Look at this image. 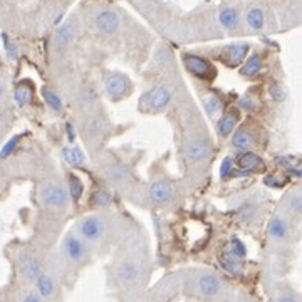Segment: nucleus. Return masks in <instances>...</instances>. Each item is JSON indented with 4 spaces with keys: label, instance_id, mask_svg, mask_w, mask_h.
I'll list each match as a JSON object with an SVG mask.
<instances>
[{
    "label": "nucleus",
    "instance_id": "obj_1",
    "mask_svg": "<svg viewBox=\"0 0 302 302\" xmlns=\"http://www.w3.org/2000/svg\"><path fill=\"white\" fill-rule=\"evenodd\" d=\"M114 285L123 290L138 289L146 279V263L140 252L124 253L114 263Z\"/></svg>",
    "mask_w": 302,
    "mask_h": 302
},
{
    "label": "nucleus",
    "instance_id": "obj_2",
    "mask_svg": "<svg viewBox=\"0 0 302 302\" xmlns=\"http://www.w3.org/2000/svg\"><path fill=\"white\" fill-rule=\"evenodd\" d=\"M225 282L210 270H193L185 279V289L188 294L200 299H218L225 292Z\"/></svg>",
    "mask_w": 302,
    "mask_h": 302
},
{
    "label": "nucleus",
    "instance_id": "obj_3",
    "mask_svg": "<svg viewBox=\"0 0 302 302\" xmlns=\"http://www.w3.org/2000/svg\"><path fill=\"white\" fill-rule=\"evenodd\" d=\"M76 233L79 235L89 247L103 245L106 243L109 233H111V223L106 215L93 213L86 215L78 222Z\"/></svg>",
    "mask_w": 302,
    "mask_h": 302
},
{
    "label": "nucleus",
    "instance_id": "obj_4",
    "mask_svg": "<svg viewBox=\"0 0 302 302\" xmlns=\"http://www.w3.org/2000/svg\"><path fill=\"white\" fill-rule=\"evenodd\" d=\"M61 252H62V258L66 260V263H69L71 267H76V268L84 267L91 258V247L74 232V230L69 233H66V237L62 238Z\"/></svg>",
    "mask_w": 302,
    "mask_h": 302
},
{
    "label": "nucleus",
    "instance_id": "obj_5",
    "mask_svg": "<svg viewBox=\"0 0 302 302\" xmlns=\"http://www.w3.org/2000/svg\"><path fill=\"white\" fill-rule=\"evenodd\" d=\"M109 129H111V124H109L108 118L104 116V114H98V113L88 114L86 118H83V121L79 124L81 136H83L84 143L89 148L99 146L101 141L106 140Z\"/></svg>",
    "mask_w": 302,
    "mask_h": 302
},
{
    "label": "nucleus",
    "instance_id": "obj_6",
    "mask_svg": "<svg viewBox=\"0 0 302 302\" xmlns=\"http://www.w3.org/2000/svg\"><path fill=\"white\" fill-rule=\"evenodd\" d=\"M16 267L24 284L34 285L37 275L44 270V262L34 248L21 247L16 253Z\"/></svg>",
    "mask_w": 302,
    "mask_h": 302
},
{
    "label": "nucleus",
    "instance_id": "obj_7",
    "mask_svg": "<svg viewBox=\"0 0 302 302\" xmlns=\"http://www.w3.org/2000/svg\"><path fill=\"white\" fill-rule=\"evenodd\" d=\"M171 101H173V91L168 86H156V88H151L141 96L138 108H140V111L148 114L163 113L165 109L170 108Z\"/></svg>",
    "mask_w": 302,
    "mask_h": 302
},
{
    "label": "nucleus",
    "instance_id": "obj_8",
    "mask_svg": "<svg viewBox=\"0 0 302 302\" xmlns=\"http://www.w3.org/2000/svg\"><path fill=\"white\" fill-rule=\"evenodd\" d=\"M39 200L46 208L64 212L69 205V193H67L66 186L59 181H47L41 186Z\"/></svg>",
    "mask_w": 302,
    "mask_h": 302
},
{
    "label": "nucleus",
    "instance_id": "obj_9",
    "mask_svg": "<svg viewBox=\"0 0 302 302\" xmlns=\"http://www.w3.org/2000/svg\"><path fill=\"white\" fill-rule=\"evenodd\" d=\"M101 173L104 175L109 183L116 188H126V186L131 185L133 175L129 171V168L124 165L123 161L116 160V158H106V160L101 161L99 165Z\"/></svg>",
    "mask_w": 302,
    "mask_h": 302
},
{
    "label": "nucleus",
    "instance_id": "obj_10",
    "mask_svg": "<svg viewBox=\"0 0 302 302\" xmlns=\"http://www.w3.org/2000/svg\"><path fill=\"white\" fill-rule=\"evenodd\" d=\"M104 89L111 101H121L128 98L133 91L131 79L123 73H108L104 76Z\"/></svg>",
    "mask_w": 302,
    "mask_h": 302
},
{
    "label": "nucleus",
    "instance_id": "obj_11",
    "mask_svg": "<svg viewBox=\"0 0 302 302\" xmlns=\"http://www.w3.org/2000/svg\"><path fill=\"white\" fill-rule=\"evenodd\" d=\"M295 228L292 220L284 215H274L267 223V238L272 243H285L289 242L294 235Z\"/></svg>",
    "mask_w": 302,
    "mask_h": 302
},
{
    "label": "nucleus",
    "instance_id": "obj_12",
    "mask_svg": "<svg viewBox=\"0 0 302 302\" xmlns=\"http://www.w3.org/2000/svg\"><path fill=\"white\" fill-rule=\"evenodd\" d=\"M59 277L54 274V270L44 267V270L34 282V290L44 299V302H52L59 294Z\"/></svg>",
    "mask_w": 302,
    "mask_h": 302
},
{
    "label": "nucleus",
    "instance_id": "obj_13",
    "mask_svg": "<svg viewBox=\"0 0 302 302\" xmlns=\"http://www.w3.org/2000/svg\"><path fill=\"white\" fill-rule=\"evenodd\" d=\"M183 64L190 74H193L195 78L203 79V81H212L217 76V71L212 66V62L201 56L195 54H185L183 56Z\"/></svg>",
    "mask_w": 302,
    "mask_h": 302
},
{
    "label": "nucleus",
    "instance_id": "obj_14",
    "mask_svg": "<svg viewBox=\"0 0 302 302\" xmlns=\"http://www.w3.org/2000/svg\"><path fill=\"white\" fill-rule=\"evenodd\" d=\"M148 201L155 207H166V205L171 203L175 196V188L170 181L166 180H158L153 181L150 185V188L146 190Z\"/></svg>",
    "mask_w": 302,
    "mask_h": 302
},
{
    "label": "nucleus",
    "instance_id": "obj_15",
    "mask_svg": "<svg viewBox=\"0 0 302 302\" xmlns=\"http://www.w3.org/2000/svg\"><path fill=\"white\" fill-rule=\"evenodd\" d=\"M183 153L191 163H201L210 156L212 145H210V141L205 140L203 136L190 138V140L185 143Z\"/></svg>",
    "mask_w": 302,
    "mask_h": 302
},
{
    "label": "nucleus",
    "instance_id": "obj_16",
    "mask_svg": "<svg viewBox=\"0 0 302 302\" xmlns=\"http://www.w3.org/2000/svg\"><path fill=\"white\" fill-rule=\"evenodd\" d=\"M235 160V166L238 170L245 171V173H260V171L265 170V161L262 160L257 153L253 151H238L237 158Z\"/></svg>",
    "mask_w": 302,
    "mask_h": 302
},
{
    "label": "nucleus",
    "instance_id": "obj_17",
    "mask_svg": "<svg viewBox=\"0 0 302 302\" xmlns=\"http://www.w3.org/2000/svg\"><path fill=\"white\" fill-rule=\"evenodd\" d=\"M282 205V212H284V217L289 220H299L302 213V193L300 188H294L289 191L280 201Z\"/></svg>",
    "mask_w": 302,
    "mask_h": 302
},
{
    "label": "nucleus",
    "instance_id": "obj_18",
    "mask_svg": "<svg viewBox=\"0 0 302 302\" xmlns=\"http://www.w3.org/2000/svg\"><path fill=\"white\" fill-rule=\"evenodd\" d=\"M243 260H245V258L240 257L238 253H235L227 243L222 252V257H220V265H222L223 270L228 272V274L240 275L243 270Z\"/></svg>",
    "mask_w": 302,
    "mask_h": 302
},
{
    "label": "nucleus",
    "instance_id": "obj_19",
    "mask_svg": "<svg viewBox=\"0 0 302 302\" xmlns=\"http://www.w3.org/2000/svg\"><path fill=\"white\" fill-rule=\"evenodd\" d=\"M238 119H240V109L232 108L228 109L227 113L222 114L220 119L217 121V134L220 138H228L230 134L235 131V126H237Z\"/></svg>",
    "mask_w": 302,
    "mask_h": 302
},
{
    "label": "nucleus",
    "instance_id": "obj_20",
    "mask_svg": "<svg viewBox=\"0 0 302 302\" xmlns=\"http://www.w3.org/2000/svg\"><path fill=\"white\" fill-rule=\"evenodd\" d=\"M94 24L101 34H114L119 27V17L113 11H103L96 16Z\"/></svg>",
    "mask_w": 302,
    "mask_h": 302
},
{
    "label": "nucleus",
    "instance_id": "obj_21",
    "mask_svg": "<svg viewBox=\"0 0 302 302\" xmlns=\"http://www.w3.org/2000/svg\"><path fill=\"white\" fill-rule=\"evenodd\" d=\"M34 96H36V91H34V86L31 81H21L16 88H14V101L21 109L31 106Z\"/></svg>",
    "mask_w": 302,
    "mask_h": 302
},
{
    "label": "nucleus",
    "instance_id": "obj_22",
    "mask_svg": "<svg viewBox=\"0 0 302 302\" xmlns=\"http://www.w3.org/2000/svg\"><path fill=\"white\" fill-rule=\"evenodd\" d=\"M230 143H232V148H235V150L238 151H252L257 145V138L252 131L242 128L235 131Z\"/></svg>",
    "mask_w": 302,
    "mask_h": 302
},
{
    "label": "nucleus",
    "instance_id": "obj_23",
    "mask_svg": "<svg viewBox=\"0 0 302 302\" xmlns=\"http://www.w3.org/2000/svg\"><path fill=\"white\" fill-rule=\"evenodd\" d=\"M248 49H250V46L245 44V42H238V44H232L225 47V61H227L230 66H238L240 62L245 61Z\"/></svg>",
    "mask_w": 302,
    "mask_h": 302
},
{
    "label": "nucleus",
    "instance_id": "obj_24",
    "mask_svg": "<svg viewBox=\"0 0 302 302\" xmlns=\"http://www.w3.org/2000/svg\"><path fill=\"white\" fill-rule=\"evenodd\" d=\"M62 156H64L67 165H71L73 168H81V166H84V163H86L84 151L76 145H69V146L62 148Z\"/></svg>",
    "mask_w": 302,
    "mask_h": 302
},
{
    "label": "nucleus",
    "instance_id": "obj_25",
    "mask_svg": "<svg viewBox=\"0 0 302 302\" xmlns=\"http://www.w3.org/2000/svg\"><path fill=\"white\" fill-rule=\"evenodd\" d=\"M67 193H69V198L74 201V203H79V200L83 198L84 195V183L83 180L79 178L76 173H67Z\"/></svg>",
    "mask_w": 302,
    "mask_h": 302
},
{
    "label": "nucleus",
    "instance_id": "obj_26",
    "mask_svg": "<svg viewBox=\"0 0 302 302\" xmlns=\"http://www.w3.org/2000/svg\"><path fill=\"white\" fill-rule=\"evenodd\" d=\"M42 98H44V103L47 104V108L54 114L64 113V101H62V98L56 91H52L51 88H44L42 89Z\"/></svg>",
    "mask_w": 302,
    "mask_h": 302
},
{
    "label": "nucleus",
    "instance_id": "obj_27",
    "mask_svg": "<svg viewBox=\"0 0 302 302\" xmlns=\"http://www.w3.org/2000/svg\"><path fill=\"white\" fill-rule=\"evenodd\" d=\"M201 104H203V109L205 113L208 114V118H215L217 114L222 113V108H223L222 99H220L217 94H212V93L201 96Z\"/></svg>",
    "mask_w": 302,
    "mask_h": 302
},
{
    "label": "nucleus",
    "instance_id": "obj_28",
    "mask_svg": "<svg viewBox=\"0 0 302 302\" xmlns=\"http://www.w3.org/2000/svg\"><path fill=\"white\" fill-rule=\"evenodd\" d=\"M262 69V57L260 54H252L248 59L243 62L242 69H240V74L243 78H255V76L260 73Z\"/></svg>",
    "mask_w": 302,
    "mask_h": 302
},
{
    "label": "nucleus",
    "instance_id": "obj_29",
    "mask_svg": "<svg viewBox=\"0 0 302 302\" xmlns=\"http://www.w3.org/2000/svg\"><path fill=\"white\" fill-rule=\"evenodd\" d=\"M74 37H76V26L71 21L62 24V26L57 29V32H56V42H57V44H61V46L71 44V42L74 41Z\"/></svg>",
    "mask_w": 302,
    "mask_h": 302
},
{
    "label": "nucleus",
    "instance_id": "obj_30",
    "mask_svg": "<svg viewBox=\"0 0 302 302\" xmlns=\"http://www.w3.org/2000/svg\"><path fill=\"white\" fill-rule=\"evenodd\" d=\"M218 21L225 29L233 31V29L238 26V12H237V9L225 7L223 11H220V14H218Z\"/></svg>",
    "mask_w": 302,
    "mask_h": 302
},
{
    "label": "nucleus",
    "instance_id": "obj_31",
    "mask_svg": "<svg viewBox=\"0 0 302 302\" xmlns=\"http://www.w3.org/2000/svg\"><path fill=\"white\" fill-rule=\"evenodd\" d=\"M91 205L99 208H108L113 205V196L106 188H96L91 196Z\"/></svg>",
    "mask_w": 302,
    "mask_h": 302
},
{
    "label": "nucleus",
    "instance_id": "obj_32",
    "mask_svg": "<svg viewBox=\"0 0 302 302\" xmlns=\"http://www.w3.org/2000/svg\"><path fill=\"white\" fill-rule=\"evenodd\" d=\"M22 141V136L21 134H16V136H12L11 140H9L6 145L2 146V150H0V160H7L9 156H12L14 153L17 151L19 145H21Z\"/></svg>",
    "mask_w": 302,
    "mask_h": 302
},
{
    "label": "nucleus",
    "instance_id": "obj_33",
    "mask_svg": "<svg viewBox=\"0 0 302 302\" xmlns=\"http://www.w3.org/2000/svg\"><path fill=\"white\" fill-rule=\"evenodd\" d=\"M247 24L253 31H260L263 27V12L258 7H253L247 12Z\"/></svg>",
    "mask_w": 302,
    "mask_h": 302
},
{
    "label": "nucleus",
    "instance_id": "obj_34",
    "mask_svg": "<svg viewBox=\"0 0 302 302\" xmlns=\"http://www.w3.org/2000/svg\"><path fill=\"white\" fill-rule=\"evenodd\" d=\"M79 101L81 104H84V106H93V104L98 101V93H96V89L93 86H84L83 89L79 91Z\"/></svg>",
    "mask_w": 302,
    "mask_h": 302
},
{
    "label": "nucleus",
    "instance_id": "obj_35",
    "mask_svg": "<svg viewBox=\"0 0 302 302\" xmlns=\"http://www.w3.org/2000/svg\"><path fill=\"white\" fill-rule=\"evenodd\" d=\"M272 302H300V300H299V294H297L295 290H292L290 287H282V289L277 290Z\"/></svg>",
    "mask_w": 302,
    "mask_h": 302
},
{
    "label": "nucleus",
    "instance_id": "obj_36",
    "mask_svg": "<svg viewBox=\"0 0 302 302\" xmlns=\"http://www.w3.org/2000/svg\"><path fill=\"white\" fill-rule=\"evenodd\" d=\"M240 218L243 222H255L258 218V208L255 203H243V207L240 208Z\"/></svg>",
    "mask_w": 302,
    "mask_h": 302
},
{
    "label": "nucleus",
    "instance_id": "obj_37",
    "mask_svg": "<svg viewBox=\"0 0 302 302\" xmlns=\"http://www.w3.org/2000/svg\"><path fill=\"white\" fill-rule=\"evenodd\" d=\"M235 160L232 156L223 158L222 165H220V178L222 180H232V173L235 171Z\"/></svg>",
    "mask_w": 302,
    "mask_h": 302
},
{
    "label": "nucleus",
    "instance_id": "obj_38",
    "mask_svg": "<svg viewBox=\"0 0 302 302\" xmlns=\"http://www.w3.org/2000/svg\"><path fill=\"white\" fill-rule=\"evenodd\" d=\"M268 96H270V99L274 101V103H282V101H285L287 98V91L280 83H274L268 88Z\"/></svg>",
    "mask_w": 302,
    "mask_h": 302
},
{
    "label": "nucleus",
    "instance_id": "obj_39",
    "mask_svg": "<svg viewBox=\"0 0 302 302\" xmlns=\"http://www.w3.org/2000/svg\"><path fill=\"white\" fill-rule=\"evenodd\" d=\"M2 41H4V47H6V54L11 61H17L19 57V51H17V46L9 39L7 34H2Z\"/></svg>",
    "mask_w": 302,
    "mask_h": 302
},
{
    "label": "nucleus",
    "instance_id": "obj_40",
    "mask_svg": "<svg viewBox=\"0 0 302 302\" xmlns=\"http://www.w3.org/2000/svg\"><path fill=\"white\" fill-rule=\"evenodd\" d=\"M258 103L250 96H243V98L238 99V109H243V111H257Z\"/></svg>",
    "mask_w": 302,
    "mask_h": 302
},
{
    "label": "nucleus",
    "instance_id": "obj_41",
    "mask_svg": "<svg viewBox=\"0 0 302 302\" xmlns=\"http://www.w3.org/2000/svg\"><path fill=\"white\" fill-rule=\"evenodd\" d=\"M285 181L287 180L279 175H267L265 178H263V183H265L268 188H284Z\"/></svg>",
    "mask_w": 302,
    "mask_h": 302
},
{
    "label": "nucleus",
    "instance_id": "obj_42",
    "mask_svg": "<svg viewBox=\"0 0 302 302\" xmlns=\"http://www.w3.org/2000/svg\"><path fill=\"white\" fill-rule=\"evenodd\" d=\"M22 302H44V299H42L34 289H31L22 295Z\"/></svg>",
    "mask_w": 302,
    "mask_h": 302
},
{
    "label": "nucleus",
    "instance_id": "obj_43",
    "mask_svg": "<svg viewBox=\"0 0 302 302\" xmlns=\"http://www.w3.org/2000/svg\"><path fill=\"white\" fill-rule=\"evenodd\" d=\"M66 134H67V140H69L71 145H74L76 140V128L73 123H66Z\"/></svg>",
    "mask_w": 302,
    "mask_h": 302
},
{
    "label": "nucleus",
    "instance_id": "obj_44",
    "mask_svg": "<svg viewBox=\"0 0 302 302\" xmlns=\"http://www.w3.org/2000/svg\"><path fill=\"white\" fill-rule=\"evenodd\" d=\"M4 101V89H2V86H0V103Z\"/></svg>",
    "mask_w": 302,
    "mask_h": 302
},
{
    "label": "nucleus",
    "instance_id": "obj_45",
    "mask_svg": "<svg viewBox=\"0 0 302 302\" xmlns=\"http://www.w3.org/2000/svg\"><path fill=\"white\" fill-rule=\"evenodd\" d=\"M0 302H2V300H0Z\"/></svg>",
    "mask_w": 302,
    "mask_h": 302
}]
</instances>
